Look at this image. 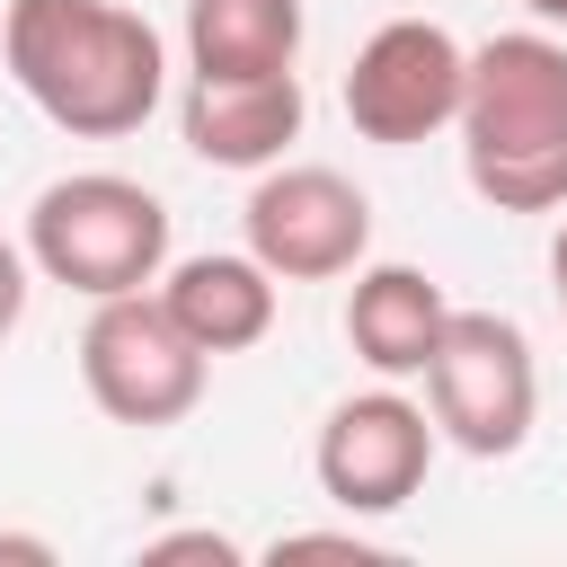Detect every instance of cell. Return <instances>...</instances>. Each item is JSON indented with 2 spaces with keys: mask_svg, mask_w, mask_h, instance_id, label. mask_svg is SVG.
<instances>
[{
  "mask_svg": "<svg viewBox=\"0 0 567 567\" xmlns=\"http://www.w3.org/2000/svg\"><path fill=\"white\" fill-rule=\"evenodd\" d=\"M0 71L71 142H124L168 97V44L124 0H9Z\"/></svg>",
  "mask_w": 567,
  "mask_h": 567,
  "instance_id": "cell-1",
  "label": "cell"
},
{
  "mask_svg": "<svg viewBox=\"0 0 567 567\" xmlns=\"http://www.w3.org/2000/svg\"><path fill=\"white\" fill-rule=\"evenodd\" d=\"M461 177L496 213H567V44L523 27L470 53Z\"/></svg>",
  "mask_w": 567,
  "mask_h": 567,
  "instance_id": "cell-2",
  "label": "cell"
},
{
  "mask_svg": "<svg viewBox=\"0 0 567 567\" xmlns=\"http://www.w3.org/2000/svg\"><path fill=\"white\" fill-rule=\"evenodd\" d=\"M27 257H35L44 284H62L80 301L142 292L168 266V204L142 177H115V168L53 177L27 204Z\"/></svg>",
  "mask_w": 567,
  "mask_h": 567,
  "instance_id": "cell-3",
  "label": "cell"
},
{
  "mask_svg": "<svg viewBox=\"0 0 567 567\" xmlns=\"http://www.w3.org/2000/svg\"><path fill=\"white\" fill-rule=\"evenodd\" d=\"M80 381H89L97 416H115V425H177V416H195V399L213 381V354L168 319L159 284H142V292L89 301Z\"/></svg>",
  "mask_w": 567,
  "mask_h": 567,
  "instance_id": "cell-4",
  "label": "cell"
},
{
  "mask_svg": "<svg viewBox=\"0 0 567 567\" xmlns=\"http://www.w3.org/2000/svg\"><path fill=\"white\" fill-rule=\"evenodd\" d=\"M425 408L443 425L452 452L470 461H505L532 443V416H540V363H532V337L505 319V310H452L443 319V346L425 363Z\"/></svg>",
  "mask_w": 567,
  "mask_h": 567,
  "instance_id": "cell-5",
  "label": "cell"
},
{
  "mask_svg": "<svg viewBox=\"0 0 567 567\" xmlns=\"http://www.w3.org/2000/svg\"><path fill=\"white\" fill-rule=\"evenodd\" d=\"M239 230L284 284H337L372 257V195L346 168L275 159V168H257V186L239 204Z\"/></svg>",
  "mask_w": 567,
  "mask_h": 567,
  "instance_id": "cell-6",
  "label": "cell"
},
{
  "mask_svg": "<svg viewBox=\"0 0 567 567\" xmlns=\"http://www.w3.org/2000/svg\"><path fill=\"white\" fill-rule=\"evenodd\" d=\"M461 89H470V44L434 18H390L363 35L346 71V124L381 151H408L461 124Z\"/></svg>",
  "mask_w": 567,
  "mask_h": 567,
  "instance_id": "cell-7",
  "label": "cell"
},
{
  "mask_svg": "<svg viewBox=\"0 0 567 567\" xmlns=\"http://www.w3.org/2000/svg\"><path fill=\"white\" fill-rule=\"evenodd\" d=\"M434 443H443L434 408H416L399 381H381V390H354V399L328 408V425L310 443V478L346 514H399L425 487Z\"/></svg>",
  "mask_w": 567,
  "mask_h": 567,
  "instance_id": "cell-8",
  "label": "cell"
},
{
  "mask_svg": "<svg viewBox=\"0 0 567 567\" xmlns=\"http://www.w3.org/2000/svg\"><path fill=\"white\" fill-rule=\"evenodd\" d=\"M301 71H186V106H177V133L204 168H275L292 142H301Z\"/></svg>",
  "mask_w": 567,
  "mask_h": 567,
  "instance_id": "cell-9",
  "label": "cell"
},
{
  "mask_svg": "<svg viewBox=\"0 0 567 567\" xmlns=\"http://www.w3.org/2000/svg\"><path fill=\"white\" fill-rule=\"evenodd\" d=\"M159 301H168V319H177L204 354H248V346L275 328L284 275H275L257 248H204V257H168V266H159Z\"/></svg>",
  "mask_w": 567,
  "mask_h": 567,
  "instance_id": "cell-10",
  "label": "cell"
},
{
  "mask_svg": "<svg viewBox=\"0 0 567 567\" xmlns=\"http://www.w3.org/2000/svg\"><path fill=\"white\" fill-rule=\"evenodd\" d=\"M443 319H452V301H443V284L425 275V266H399V257H363L354 266V292H346V346L381 372V381H425V363H434V346H443Z\"/></svg>",
  "mask_w": 567,
  "mask_h": 567,
  "instance_id": "cell-11",
  "label": "cell"
},
{
  "mask_svg": "<svg viewBox=\"0 0 567 567\" xmlns=\"http://www.w3.org/2000/svg\"><path fill=\"white\" fill-rule=\"evenodd\" d=\"M301 0H186V71H301Z\"/></svg>",
  "mask_w": 567,
  "mask_h": 567,
  "instance_id": "cell-12",
  "label": "cell"
},
{
  "mask_svg": "<svg viewBox=\"0 0 567 567\" xmlns=\"http://www.w3.org/2000/svg\"><path fill=\"white\" fill-rule=\"evenodd\" d=\"M142 558H213V567H239L248 549L230 532H159V540H142Z\"/></svg>",
  "mask_w": 567,
  "mask_h": 567,
  "instance_id": "cell-13",
  "label": "cell"
},
{
  "mask_svg": "<svg viewBox=\"0 0 567 567\" xmlns=\"http://www.w3.org/2000/svg\"><path fill=\"white\" fill-rule=\"evenodd\" d=\"M27 292H35V257H27V239H0V337L27 319Z\"/></svg>",
  "mask_w": 567,
  "mask_h": 567,
  "instance_id": "cell-14",
  "label": "cell"
},
{
  "mask_svg": "<svg viewBox=\"0 0 567 567\" xmlns=\"http://www.w3.org/2000/svg\"><path fill=\"white\" fill-rule=\"evenodd\" d=\"M319 549H337V558H372L363 532H284V540H275V558H319Z\"/></svg>",
  "mask_w": 567,
  "mask_h": 567,
  "instance_id": "cell-15",
  "label": "cell"
},
{
  "mask_svg": "<svg viewBox=\"0 0 567 567\" xmlns=\"http://www.w3.org/2000/svg\"><path fill=\"white\" fill-rule=\"evenodd\" d=\"M0 558H27V567H44V558H53V540H35V532H0Z\"/></svg>",
  "mask_w": 567,
  "mask_h": 567,
  "instance_id": "cell-16",
  "label": "cell"
},
{
  "mask_svg": "<svg viewBox=\"0 0 567 567\" xmlns=\"http://www.w3.org/2000/svg\"><path fill=\"white\" fill-rule=\"evenodd\" d=\"M549 284H558V310H567V213H558V239H549Z\"/></svg>",
  "mask_w": 567,
  "mask_h": 567,
  "instance_id": "cell-17",
  "label": "cell"
},
{
  "mask_svg": "<svg viewBox=\"0 0 567 567\" xmlns=\"http://www.w3.org/2000/svg\"><path fill=\"white\" fill-rule=\"evenodd\" d=\"M523 9H532L540 27H567V0H523Z\"/></svg>",
  "mask_w": 567,
  "mask_h": 567,
  "instance_id": "cell-18",
  "label": "cell"
}]
</instances>
